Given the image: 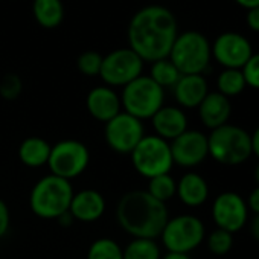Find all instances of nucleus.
Segmentation results:
<instances>
[{"label": "nucleus", "mask_w": 259, "mask_h": 259, "mask_svg": "<svg viewBox=\"0 0 259 259\" xmlns=\"http://www.w3.org/2000/svg\"><path fill=\"white\" fill-rule=\"evenodd\" d=\"M174 14L163 7H147L136 13L128 28L130 49L144 61H159L169 57L177 38Z\"/></svg>", "instance_id": "f257e3e1"}, {"label": "nucleus", "mask_w": 259, "mask_h": 259, "mask_svg": "<svg viewBox=\"0 0 259 259\" xmlns=\"http://www.w3.org/2000/svg\"><path fill=\"white\" fill-rule=\"evenodd\" d=\"M116 220L133 238L156 239L169 220L166 204L151 197L147 191L126 192L117 203Z\"/></svg>", "instance_id": "f03ea898"}, {"label": "nucleus", "mask_w": 259, "mask_h": 259, "mask_svg": "<svg viewBox=\"0 0 259 259\" xmlns=\"http://www.w3.org/2000/svg\"><path fill=\"white\" fill-rule=\"evenodd\" d=\"M73 194V186L69 180L49 174L41 177L31 189L29 207L38 218L58 220L69 212Z\"/></svg>", "instance_id": "7ed1b4c3"}, {"label": "nucleus", "mask_w": 259, "mask_h": 259, "mask_svg": "<svg viewBox=\"0 0 259 259\" xmlns=\"http://www.w3.org/2000/svg\"><path fill=\"white\" fill-rule=\"evenodd\" d=\"M207 147L209 156L215 162L227 166L241 165L253 154L251 136L244 128L232 123L212 130L207 136Z\"/></svg>", "instance_id": "20e7f679"}, {"label": "nucleus", "mask_w": 259, "mask_h": 259, "mask_svg": "<svg viewBox=\"0 0 259 259\" xmlns=\"http://www.w3.org/2000/svg\"><path fill=\"white\" fill-rule=\"evenodd\" d=\"M210 57L212 48L207 38L201 32L188 31L177 35L168 58L182 75H203Z\"/></svg>", "instance_id": "39448f33"}, {"label": "nucleus", "mask_w": 259, "mask_h": 259, "mask_svg": "<svg viewBox=\"0 0 259 259\" xmlns=\"http://www.w3.org/2000/svg\"><path fill=\"white\" fill-rule=\"evenodd\" d=\"M163 101L165 90L145 75L126 84L120 95L123 111L141 120L151 119L163 107Z\"/></svg>", "instance_id": "423d86ee"}, {"label": "nucleus", "mask_w": 259, "mask_h": 259, "mask_svg": "<svg viewBox=\"0 0 259 259\" xmlns=\"http://www.w3.org/2000/svg\"><path fill=\"white\" fill-rule=\"evenodd\" d=\"M130 156L136 172L148 180L162 174H169L174 166L169 142L156 135H145Z\"/></svg>", "instance_id": "0eeeda50"}, {"label": "nucleus", "mask_w": 259, "mask_h": 259, "mask_svg": "<svg viewBox=\"0 0 259 259\" xmlns=\"http://www.w3.org/2000/svg\"><path fill=\"white\" fill-rule=\"evenodd\" d=\"M206 229L203 221L191 213L169 218L160 233L162 244L172 253H191L204 239Z\"/></svg>", "instance_id": "6e6552de"}, {"label": "nucleus", "mask_w": 259, "mask_h": 259, "mask_svg": "<svg viewBox=\"0 0 259 259\" xmlns=\"http://www.w3.org/2000/svg\"><path fill=\"white\" fill-rule=\"evenodd\" d=\"M90 163V151L85 144L75 139H64L52 145L48 166L51 174L64 180L79 177Z\"/></svg>", "instance_id": "1a4fd4ad"}, {"label": "nucleus", "mask_w": 259, "mask_h": 259, "mask_svg": "<svg viewBox=\"0 0 259 259\" xmlns=\"http://www.w3.org/2000/svg\"><path fill=\"white\" fill-rule=\"evenodd\" d=\"M144 60L130 48L116 49L102 57L99 76L108 87H125L142 75Z\"/></svg>", "instance_id": "9d476101"}, {"label": "nucleus", "mask_w": 259, "mask_h": 259, "mask_svg": "<svg viewBox=\"0 0 259 259\" xmlns=\"http://www.w3.org/2000/svg\"><path fill=\"white\" fill-rule=\"evenodd\" d=\"M145 136V126L141 119L120 111L110 119L104 128V138L110 150L119 154H132Z\"/></svg>", "instance_id": "9b49d317"}, {"label": "nucleus", "mask_w": 259, "mask_h": 259, "mask_svg": "<svg viewBox=\"0 0 259 259\" xmlns=\"http://www.w3.org/2000/svg\"><path fill=\"white\" fill-rule=\"evenodd\" d=\"M212 218L218 229L229 233L239 232L248 220L247 201L236 192H221L212 204Z\"/></svg>", "instance_id": "f8f14e48"}, {"label": "nucleus", "mask_w": 259, "mask_h": 259, "mask_svg": "<svg viewBox=\"0 0 259 259\" xmlns=\"http://www.w3.org/2000/svg\"><path fill=\"white\" fill-rule=\"evenodd\" d=\"M172 162L183 168L198 166L209 156L207 136L198 130H186L169 142Z\"/></svg>", "instance_id": "ddd939ff"}, {"label": "nucleus", "mask_w": 259, "mask_h": 259, "mask_svg": "<svg viewBox=\"0 0 259 259\" xmlns=\"http://www.w3.org/2000/svg\"><path fill=\"white\" fill-rule=\"evenodd\" d=\"M212 55L224 69H242L253 55L250 41L238 32H224L210 46Z\"/></svg>", "instance_id": "4468645a"}, {"label": "nucleus", "mask_w": 259, "mask_h": 259, "mask_svg": "<svg viewBox=\"0 0 259 259\" xmlns=\"http://www.w3.org/2000/svg\"><path fill=\"white\" fill-rule=\"evenodd\" d=\"M85 105L90 116L104 123H107L110 119H113L122 111L120 98L108 85H99L92 89L87 95Z\"/></svg>", "instance_id": "2eb2a0df"}, {"label": "nucleus", "mask_w": 259, "mask_h": 259, "mask_svg": "<svg viewBox=\"0 0 259 259\" xmlns=\"http://www.w3.org/2000/svg\"><path fill=\"white\" fill-rule=\"evenodd\" d=\"M107 209L104 195L96 189H82L73 194L69 213L81 223L98 221Z\"/></svg>", "instance_id": "dca6fc26"}, {"label": "nucleus", "mask_w": 259, "mask_h": 259, "mask_svg": "<svg viewBox=\"0 0 259 259\" xmlns=\"http://www.w3.org/2000/svg\"><path fill=\"white\" fill-rule=\"evenodd\" d=\"M153 128L156 136L162 138L166 142L174 141L188 130V116L180 107L163 105L153 117Z\"/></svg>", "instance_id": "f3484780"}, {"label": "nucleus", "mask_w": 259, "mask_h": 259, "mask_svg": "<svg viewBox=\"0 0 259 259\" xmlns=\"http://www.w3.org/2000/svg\"><path fill=\"white\" fill-rule=\"evenodd\" d=\"M232 114L230 99L218 92H209L198 105V116L204 126L215 130L229 122Z\"/></svg>", "instance_id": "a211bd4d"}, {"label": "nucleus", "mask_w": 259, "mask_h": 259, "mask_svg": "<svg viewBox=\"0 0 259 259\" xmlns=\"http://www.w3.org/2000/svg\"><path fill=\"white\" fill-rule=\"evenodd\" d=\"M172 89L176 101L183 108H198L209 93L207 81L203 75H182Z\"/></svg>", "instance_id": "6ab92c4d"}, {"label": "nucleus", "mask_w": 259, "mask_h": 259, "mask_svg": "<svg viewBox=\"0 0 259 259\" xmlns=\"http://www.w3.org/2000/svg\"><path fill=\"white\" fill-rule=\"evenodd\" d=\"M180 201L189 207H198L209 198V185L197 172H186L177 183V194Z\"/></svg>", "instance_id": "aec40b11"}, {"label": "nucleus", "mask_w": 259, "mask_h": 259, "mask_svg": "<svg viewBox=\"0 0 259 259\" xmlns=\"http://www.w3.org/2000/svg\"><path fill=\"white\" fill-rule=\"evenodd\" d=\"M52 145L38 136L26 138L19 147V159L28 168H41L48 165Z\"/></svg>", "instance_id": "412c9836"}, {"label": "nucleus", "mask_w": 259, "mask_h": 259, "mask_svg": "<svg viewBox=\"0 0 259 259\" xmlns=\"http://www.w3.org/2000/svg\"><path fill=\"white\" fill-rule=\"evenodd\" d=\"M34 17L48 29L57 28L64 17V8L61 0H34Z\"/></svg>", "instance_id": "4be33fe9"}, {"label": "nucleus", "mask_w": 259, "mask_h": 259, "mask_svg": "<svg viewBox=\"0 0 259 259\" xmlns=\"http://www.w3.org/2000/svg\"><path fill=\"white\" fill-rule=\"evenodd\" d=\"M123 250V259H162L160 245L156 239L133 238Z\"/></svg>", "instance_id": "5701e85b"}, {"label": "nucleus", "mask_w": 259, "mask_h": 259, "mask_svg": "<svg viewBox=\"0 0 259 259\" xmlns=\"http://www.w3.org/2000/svg\"><path fill=\"white\" fill-rule=\"evenodd\" d=\"M217 87H218V93L224 95L226 98H232L242 93L247 84L241 69H224L218 75Z\"/></svg>", "instance_id": "b1692460"}, {"label": "nucleus", "mask_w": 259, "mask_h": 259, "mask_svg": "<svg viewBox=\"0 0 259 259\" xmlns=\"http://www.w3.org/2000/svg\"><path fill=\"white\" fill-rule=\"evenodd\" d=\"M180 76H182V73L177 70V67L171 63L169 58L154 61L151 66L150 78L156 84H159L163 90L166 87H174L177 84V81L180 79Z\"/></svg>", "instance_id": "393cba45"}, {"label": "nucleus", "mask_w": 259, "mask_h": 259, "mask_svg": "<svg viewBox=\"0 0 259 259\" xmlns=\"http://www.w3.org/2000/svg\"><path fill=\"white\" fill-rule=\"evenodd\" d=\"M147 192L156 200L166 204V201L172 200L177 194V182L171 174H162L148 180Z\"/></svg>", "instance_id": "a878e982"}, {"label": "nucleus", "mask_w": 259, "mask_h": 259, "mask_svg": "<svg viewBox=\"0 0 259 259\" xmlns=\"http://www.w3.org/2000/svg\"><path fill=\"white\" fill-rule=\"evenodd\" d=\"M87 259H123V250L114 239L99 238L89 247Z\"/></svg>", "instance_id": "bb28decb"}, {"label": "nucleus", "mask_w": 259, "mask_h": 259, "mask_svg": "<svg viewBox=\"0 0 259 259\" xmlns=\"http://www.w3.org/2000/svg\"><path fill=\"white\" fill-rule=\"evenodd\" d=\"M233 247V235L223 230V229H215L209 233L207 236V248L212 254L223 256L229 253Z\"/></svg>", "instance_id": "cd10ccee"}, {"label": "nucleus", "mask_w": 259, "mask_h": 259, "mask_svg": "<svg viewBox=\"0 0 259 259\" xmlns=\"http://www.w3.org/2000/svg\"><path fill=\"white\" fill-rule=\"evenodd\" d=\"M78 69L85 76H96L101 72L102 66V55L95 51H87L79 55L78 58Z\"/></svg>", "instance_id": "c85d7f7f"}, {"label": "nucleus", "mask_w": 259, "mask_h": 259, "mask_svg": "<svg viewBox=\"0 0 259 259\" xmlns=\"http://www.w3.org/2000/svg\"><path fill=\"white\" fill-rule=\"evenodd\" d=\"M22 79L14 73H8L0 81V96L7 101H14L22 93Z\"/></svg>", "instance_id": "c756f323"}, {"label": "nucleus", "mask_w": 259, "mask_h": 259, "mask_svg": "<svg viewBox=\"0 0 259 259\" xmlns=\"http://www.w3.org/2000/svg\"><path fill=\"white\" fill-rule=\"evenodd\" d=\"M241 72L244 75L245 84L248 87L259 90V54H253L248 58V61L244 64Z\"/></svg>", "instance_id": "7c9ffc66"}, {"label": "nucleus", "mask_w": 259, "mask_h": 259, "mask_svg": "<svg viewBox=\"0 0 259 259\" xmlns=\"http://www.w3.org/2000/svg\"><path fill=\"white\" fill-rule=\"evenodd\" d=\"M10 223H11V213L7 206V203L0 198V238H4L8 230H10Z\"/></svg>", "instance_id": "2f4dec72"}, {"label": "nucleus", "mask_w": 259, "mask_h": 259, "mask_svg": "<svg viewBox=\"0 0 259 259\" xmlns=\"http://www.w3.org/2000/svg\"><path fill=\"white\" fill-rule=\"evenodd\" d=\"M247 25L251 31L259 32V7L247 11Z\"/></svg>", "instance_id": "473e14b6"}, {"label": "nucleus", "mask_w": 259, "mask_h": 259, "mask_svg": "<svg viewBox=\"0 0 259 259\" xmlns=\"http://www.w3.org/2000/svg\"><path fill=\"white\" fill-rule=\"evenodd\" d=\"M247 206H248V210H251L254 215L259 213V186H256L250 192V195L247 198Z\"/></svg>", "instance_id": "72a5a7b5"}, {"label": "nucleus", "mask_w": 259, "mask_h": 259, "mask_svg": "<svg viewBox=\"0 0 259 259\" xmlns=\"http://www.w3.org/2000/svg\"><path fill=\"white\" fill-rule=\"evenodd\" d=\"M250 136H251V151L259 159V126L254 130L253 135H250Z\"/></svg>", "instance_id": "f704fd0d"}, {"label": "nucleus", "mask_w": 259, "mask_h": 259, "mask_svg": "<svg viewBox=\"0 0 259 259\" xmlns=\"http://www.w3.org/2000/svg\"><path fill=\"white\" fill-rule=\"evenodd\" d=\"M250 232H251V236L259 242V213L253 217L250 223Z\"/></svg>", "instance_id": "c9c22d12"}, {"label": "nucleus", "mask_w": 259, "mask_h": 259, "mask_svg": "<svg viewBox=\"0 0 259 259\" xmlns=\"http://www.w3.org/2000/svg\"><path fill=\"white\" fill-rule=\"evenodd\" d=\"M235 2L247 10H253V8L259 7V0H235Z\"/></svg>", "instance_id": "e433bc0d"}, {"label": "nucleus", "mask_w": 259, "mask_h": 259, "mask_svg": "<svg viewBox=\"0 0 259 259\" xmlns=\"http://www.w3.org/2000/svg\"><path fill=\"white\" fill-rule=\"evenodd\" d=\"M162 259H192L188 253H172L168 251L165 256H162Z\"/></svg>", "instance_id": "4c0bfd02"}, {"label": "nucleus", "mask_w": 259, "mask_h": 259, "mask_svg": "<svg viewBox=\"0 0 259 259\" xmlns=\"http://www.w3.org/2000/svg\"><path fill=\"white\" fill-rule=\"evenodd\" d=\"M254 180H256V183L259 186V163L256 165V169H254Z\"/></svg>", "instance_id": "58836bf2"}]
</instances>
